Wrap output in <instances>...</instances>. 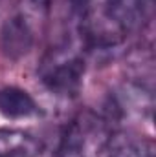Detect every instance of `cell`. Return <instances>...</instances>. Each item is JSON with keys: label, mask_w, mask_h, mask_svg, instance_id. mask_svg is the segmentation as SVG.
<instances>
[{"label": "cell", "mask_w": 156, "mask_h": 157, "mask_svg": "<svg viewBox=\"0 0 156 157\" xmlns=\"http://www.w3.org/2000/svg\"><path fill=\"white\" fill-rule=\"evenodd\" d=\"M110 135L112 126L109 117L88 108L81 110L66 124L55 157H101Z\"/></svg>", "instance_id": "obj_1"}, {"label": "cell", "mask_w": 156, "mask_h": 157, "mask_svg": "<svg viewBox=\"0 0 156 157\" xmlns=\"http://www.w3.org/2000/svg\"><path fill=\"white\" fill-rule=\"evenodd\" d=\"M84 57L72 42H61L48 49L39 66L42 84L57 97L72 99L81 91L84 77Z\"/></svg>", "instance_id": "obj_2"}, {"label": "cell", "mask_w": 156, "mask_h": 157, "mask_svg": "<svg viewBox=\"0 0 156 157\" xmlns=\"http://www.w3.org/2000/svg\"><path fill=\"white\" fill-rule=\"evenodd\" d=\"M107 152L109 157H156V146L149 135L121 130L110 135Z\"/></svg>", "instance_id": "obj_3"}, {"label": "cell", "mask_w": 156, "mask_h": 157, "mask_svg": "<svg viewBox=\"0 0 156 157\" xmlns=\"http://www.w3.org/2000/svg\"><path fill=\"white\" fill-rule=\"evenodd\" d=\"M0 115L6 119H30L40 115L37 101L22 88L4 86L0 88Z\"/></svg>", "instance_id": "obj_4"}, {"label": "cell", "mask_w": 156, "mask_h": 157, "mask_svg": "<svg viewBox=\"0 0 156 157\" xmlns=\"http://www.w3.org/2000/svg\"><path fill=\"white\" fill-rule=\"evenodd\" d=\"M42 150L40 141L22 130L0 128V157H37Z\"/></svg>", "instance_id": "obj_5"}, {"label": "cell", "mask_w": 156, "mask_h": 157, "mask_svg": "<svg viewBox=\"0 0 156 157\" xmlns=\"http://www.w3.org/2000/svg\"><path fill=\"white\" fill-rule=\"evenodd\" d=\"M68 4H70V11H72V15H74V18L81 22L84 17H86V13L94 7L92 4H94V0H68Z\"/></svg>", "instance_id": "obj_6"}]
</instances>
